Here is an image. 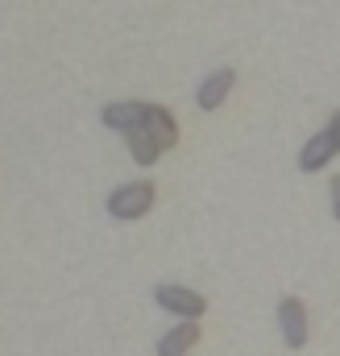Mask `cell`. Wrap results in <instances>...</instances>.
Returning a JSON list of instances; mask_svg holds the SVG:
<instances>
[{"instance_id": "6da1fadb", "label": "cell", "mask_w": 340, "mask_h": 356, "mask_svg": "<svg viewBox=\"0 0 340 356\" xmlns=\"http://www.w3.org/2000/svg\"><path fill=\"white\" fill-rule=\"evenodd\" d=\"M150 203H154V182H125V186H116L112 195H108V211L116 216V220H137L141 211H150Z\"/></svg>"}, {"instance_id": "7a4b0ae2", "label": "cell", "mask_w": 340, "mask_h": 356, "mask_svg": "<svg viewBox=\"0 0 340 356\" xmlns=\"http://www.w3.org/2000/svg\"><path fill=\"white\" fill-rule=\"evenodd\" d=\"M154 294H158V302H162L167 311L183 315V319H191V323L208 311V298H203L199 290H187V286H170V282H167V286H158Z\"/></svg>"}, {"instance_id": "3957f363", "label": "cell", "mask_w": 340, "mask_h": 356, "mask_svg": "<svg viewBox=\"0 0 340 356\" xmlns=\"http://www.w3.org/2000/svg\"><path fill=\"white\" fill-rule=\"evenodd\" d=\"M278 327H282L286 348H303L307 344V307L299 298H282L278 302Z\"/></svg>"}, {"instance_id": "277c9868", "label": "cell", "mask_w": 340, "mask_h": 356, "mask_svg": "<svg viewBox=\"0 0 340 356\" xmlns=\"http://www.w3.org/2000/svg\"><path fill=\"white\" fill-rule=\"evenodd\" d=\"M337 137H332V129H320L307 145H303V154H299V166L307 170V175H316V170H324L332 158H337Z\"/></svg>"}, {"instance_id": "5b68a950", "label": "cell", "mask_w": 340, "mask_h": 356, "mask_svg": "<svg viewBox=\"0 0 340 356\" xmlns=\"http://www.w3.org/2000/svg\"><path fill=\"white\" fill-rule=\"evenodd\" d=\"M146 116H150V104H141V99H116V104L104 108V124L125 129V133H129V129H141Z\"/></svg>"}, {"instance_id": "8992f818", "label": "cell", "mask_w": 340, "mask_h": 356, "mask_svg": "<svg viewBox=\"0 0 340 356\" xmlns=\"http://www.w3.org/2000/svg\"><path fill=\"white\" fill-rule=\"evenodd\" d=\"M233 79H237V71H229V67L212 71V75L199 83V108H220V99L233 91Z\"/></svg>"}, {"instance_id": "52a82bcc", "label": "cell", "mask_w": 340, "mask_h": 356, "mask_svg": "<svg viewBox=\"0 0 340 356\" xmlns=\"http://www.w3.org/2000/svg\"><path fill=\"white\" fill-rule=\"evenodd\" d=\"M199 340V327L191 323V319H183L178 327H170L167 336L158 340V356H187V348Z\"/></svg>"}, {"instance_id": "ba28073f", "label": "cell", "mask_w": 340, "mask_h": 356, "mask_svg": "<svg viewBox=\"0 0 340 356\" xmlns=\"http://www.w3.org/2000/svg\"><path fill=\"white\" fill-rule=\"evenodd\" d=\"M146 129L154 133V141L170 149L174 141H178V124H174V116H170L167 108H158V104H150V116H146Z\"/></svg>"}, {"instance_id": "9c48e42d", "label": "cell", "mask_w": 340, "mask_h": 356, "mask_svg": "<svg viewBox=\"0 0 340 356\" xmlns=\"http://www.w3.org/2000/svg\"><path fill=\"white\" fill-rule=\"evenodd\" d=\"M125 137H129V149H133V162H137V166H150V162H158L162 145L154 141V133H150L146 124H141V129H129Z\"/></svg>"}, {"instance_id": "30bf717a", "label": "cell", "mask_w": 340, "mask_h": 356, "mask_svg": "<svg viewBox=\"0 0 340 356\" xmlns=\"http://www.w3.org/2000/svg\"><path fill=\"white\" fill-rule=\"evenodd\" d=\"M332 211H337V220H340V175L332 178Z\"/></svg>"}, {"instance_id": "8fae6325", "label": "cell", "mask_w": 340, "mask_h": 356, "mask_svg": "<svg viewBox=\"0 0 340 356\" xmlns=\"http://www.w3.org/2000/svg\"><path fill=\"white\" fill-rule=\"evenodd\" d=\"M328 129H332V137H337V149H340V112L332 116V124H328Z\"/></svg>"}]
</instances>
